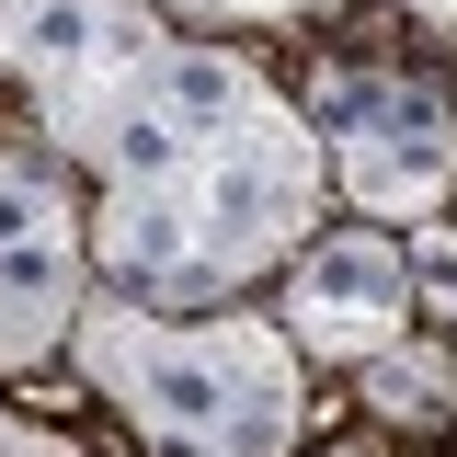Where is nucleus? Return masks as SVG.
I'll return each mask as SVG.
<instances>
[{
    "mask_svg": "<svg viewBox=\"0 0 457 457\" xmlns=\"http://www.w3.org/2000/svg\"><path fill=\"white\" fill-rule=\"evenodd\" d=\"M0 69L92 183V275L149 309H228L320 228V137L252 57L137 0H0Z\"/></svg>",
    "mask_w": 457,
    "mask_h": 457,
    "instance_id": "obj_1",
    "label": "nucleus"
},
{
    "mask_svg": "<svg viewBox=\"0 0 457 457\" xmlns=\"http://www.w3.org/2000/svg\"><path fill=\"white\" fill-rule=\"evenodd\" d=\"M80 378L137 423L149 457H297L309 435V354L286 320L228 309H149V297H104L80 309Z\"/></svg>",
    "mask_w": 457,
    "mask_h": 457,
    "instance_id": "obj_2",
    "label": "nucleus"
},
{
    "mask_svg": "<svg viewBox=\"0 0 457 457\" xmlns=\"http://www.w3.org/2000/svg\"><path fill=\"white\" fill-rule=\"evenodd\" d=\"M309 137H320V171L354 218H435L457 195V114L423 69H378V57H332L309 69Z\"/></svg>",
    "mask_w": 457,
    "mask_h": 457,
    "instance_id": "obj_3",
    "label": "nucleus"
},
{
    "mask_svg": "<svg viewBox=\"0 0 457 457\" xmlns=\"http://www.w3.org/2000/svg\"><path fill=\"white\" fill-rule=\"evenodd\" d=\"M80 286H92V195L69 149L0 137V378H35L80 332Z\"/></svg>",
    "mask_w": 457,
    "mask_h": 457,
    "instance_id": "obj_4",
    "label": "nucleus"
},
{
    "mask_svg": "<svg viewBox=\"0 0 457 457\" xmlns=\"http://www.w3.org/2000/svg\"><path fill=\"white\" fill-rule=\"evenodd\" d=\"M411 252H400V228H309L297 252H286V343L297 354H320V366H366L378 343L411 332Z\"/></svg>",
    "mask_w": 457,
    "mask_h": 457,
    "instance_id": "obj_5",
    "label": "nucleus"
},
{
    "mask_svg": "<svg viewBox=\"0 0 457 457\" xmlns=\"http://www.w3.org/2000/svg\"><path fill=\"white\" fill-rule=\"evenodd\" d=\"M354 378H366V411H378V423H411V435L457 423V366H446V343H423V332L378 343Z\"/></svg>",
    "mask_w": 457,
    "mask_h": 457,
    "instance_id": "obj_6",
    "label": "nucleus"
},
{
    "mask_svg": "<svg viewBox=\"0 0 457 457\" xmlns=\"http://www.w3.org/2000/svg\"><path fill=\"white\" fill-rule=\"evenodd\" d=\"M400 252H411V297H423L435 320H457V228H423V218H411Z\"/></svg>",
    "mask_w": 457,
    "mask_h": 457,
    "instance_id": "obj_7",
    "label": "nucleus"
},
{
    "mask_svg": "<svg viewBox=\"0 0 457 457\" xmlns=\"http://www.w3.org/2000/svg\"><path fill=\"white\" fill-rule=\"evenodd\" d=\"M161 12H195V23H297L320 0H161Z\"/></svg>",
    "mask_w": 457,
    "mask_h": 457,
    "instance_id": "obj_8",
    "label": "nucleus"
},
{
    "mask_svg": "<svg viewBox=\"0 0 457 457\" xmlns=\"http://www.w3.org/2000/svg\"><path fill=\"white\" fill-rule=\"evenodd\" d=\"M0 457H80V435H57L35 411H0Z\"/></svg>",
    "mask_w": 457,
    "mask_h": 457,
    "instance_id": "obj_9",
    "label": "nucleus"
},
{
    "mask_svg": "<svg viewBox=\"0 0 457 457\" xmlns=\"http://www.w3.org/2000/svg\"><path fill=\"white\" fill-rule=\"evenodd\" d=\"M411 12H435V23H457V0H411Z\"/></svg>",
    "mask_w": 457,
    "mask_h": 457,
    "instance_id": "obj_10",
    "label": "nucleus"
},
{
    "mask_svg": "<svg viewBox=\"0 0 457 457\" xmlns=\"http://www.w3.org/2000/svg\"><path fill=\"white\" fill-rule=\"evenodd\" d=\"M343 457H366V446H343Z\"/></svg>",
    "mask_w": 457,
    "mask_h": 457,
    "instance_id": "obj_11",
    "label": "nucleus"
}]
</instances>
